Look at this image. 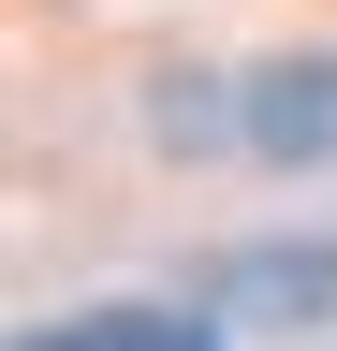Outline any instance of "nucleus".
Masks as SVG:
<instances>
[{"label": "nucleus", "instance_id": "obj_1", "mask_svg": "<svg viewBox=\"0 0 337 351\" xmlns=\"http://www.w3.org/2000/svg\"><path fill=\"white\" fill-rule=\"evenodd\" d=\"M249 147H264V161H337V59L249 73Z\"/></svg>", "mask_w": 337, "mask_h": 351}, {"label": "nucleus", "instance_id": "obj_2", "mask_svg": "<svg viewBox=\"0 0 337 351\" xmlns=\"http://www.w3.org/2000/svg\"><path fill=\"white\" fill-rule=\"evenodd\" d=\"M30 351H220V337H205L191 307H89V322H59Z\"/></svg>", "mask_w": 337, "mask_h": 351}]
</instances>
